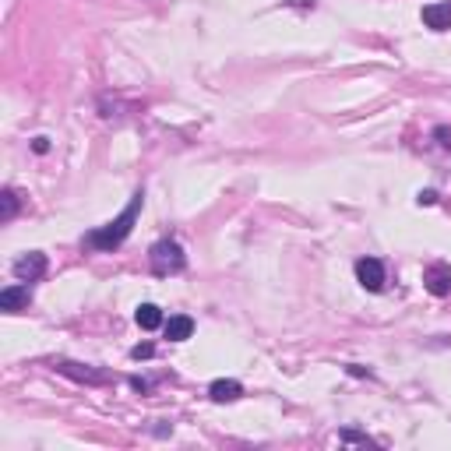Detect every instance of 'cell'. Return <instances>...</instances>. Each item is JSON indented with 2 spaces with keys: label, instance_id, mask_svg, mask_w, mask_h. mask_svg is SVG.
<instances>
[{
  "label": "cell",
  "instance_id": "obj_7",
  "mask_svg": "<svg viewBox=\"0 0 451 451\" xmlns=\"http://www.w3.org/2000/svg\"><path fill=\"white\" fill-rule=\"evenodd\" d=\"M28 300H32L28 282H25V286H7V289H0V310H7V314L25 310V307H28Z\"/></svg>",
  "mask_w": 451,
  "mask_h": 451
},
{
  "label": "cell",
  "instance_id": "obj_17",
  "mask_svg": "<svg viewBox=\"0 0 451 451\" xmlns=\"http://www.w3.org/2000/svg\"><path fill=\"white\" fill-rule=\"evenodd\" d=\"M438 138H441V145H445V148H451V131H445V127H438Z\"/></svg>",
  "mask_w": 451,
  "mask_h": 451
},
{
  "label": "cell",
  "instance_id": "obj_13",
  "mask_svg": "<svg viewBox=\"0 0 451 451\" xmlns=\"http://www.w3.org/2000/svg\"><path fill=\"white\" fill-rule=\"evenodd\" d=\"M131 357H134V360H152V357H156V346H148V342H145V346H134Z\"/></svg>",
  "mask_w": 451,
  "mask_h": 451
},
{
  "label": "cell",
  "instance_id": "obj_5",
  "mask_svg": "<svg viewBox=\"0 0 451 451\" xmlns=\"http://www.w3.org/2000/svg\"><path fill=\"white\" fill-rule=\"evenodd\" d=\"M11 271L18 275V282H36V278H43L46 275V254H39V251H32V254H25V258H18Z\"/></svg>",
  "mask_w": 451,
  "mask_h": 451
},
{
  "label": "cell",
  "instance_id": "obj_16",
  "mask_svg": "<svg viewBox=\"0 0 451 451\" xmlns=\"http://www.w3.org/2000/svg\"><path fill=\"white\" fill-rule=\"evenodd\" d=\"M131 384H134V391H148L152 388V381H141V377H134Z\"/></svg>",
  "mask_w": 451,
  "mask_h": 451
},
{
  "label": "cell",
  "instance_id": "obj_2",
  "mask_svg": "<svg viewBox=\"0 0 451 451\" xmlns=\"http://www.w3.org/2000/svg\"><path fill=\"white\" fill-rule=\"evenodd\" d=\"M148 265H152L156 275H177L187 265V254H183V247L177 240H159L148 251Z\"/></svg>",
  "mask_w": 451,
  "mask_h": 451
},
{
  "label": "cell",
  "instance_id": "obj_3",
  "mask_svg": "<svg viewBox=\"0 0 451 451\" xmlns=\"http://www.w3.org/2000/svg\"><path fill=\"white\" fill-rule=\"evenodd\" d=\"M357 278H360L363 289H370V293H381L384 289V265L377 261V258H360L357 261Z\"/></svg>",
  "mask_w": 451,
  "mask_h": 451
},
{
  "label": "cell",
  "instance_id": "obj_6",
  "mask_svg": "<svg viewBox=\"0 0 451 451\" xmlns=\"http://www.w3.org/2000/svg\"><path fill=\"white\" fill-rule=\"evenodd\" d=\"M57 370H60V374H67V377H75V381H85V384H102V381H109V374H102V370H92L89 363L57 360Z\"/></svg>",
  "mask_w": 451,
  "mask_h": 451
},
{
  "label": "cell",
  "instance_id": "obj_8",
  "mask_svg": "<svg viewBox=\"0 0 451 451\" xmlns=\"http://www.w3.org/2000/svg\"><path fill=\"white\" fill-rule=\"evenodd\" d=\"M423 25H427V28H434V32H445V28H451V0L427 4V7H423Z\"/></svg>",
  "mask_w": 451,
  "mask_h": 451
},
{
  "label": "cell",
  "instance_id": "obj_11",
  "mask_svg": "<svg viewBox=\"0 0 451 451\" xmlns=\"http://www.w3.org/2000/svg\"><path fill=\"white\" fill-rule=\"evenodd\" d=\"M190 335H194V321H190L187 314H177V317L166 321V339H170V342H183V339H190Z\"/></svg>",
  "mask_w": 451,
  "mask_h": 451
},
{
  "label": "cell",
  "instance_id": "obj_4",
  "mask_svg": "<svg viewBox=\"0 0 451 451\" xmlns=\"http://www.w3.org/2000/svg\"><path fill=\"white\" fill-rule=\"evenodd\" d=\"M423 286H427V293H434V296H448L451 293V268L445 261L427 265V268H423Z\"/></svg>",
  "mask_w": 451,
  "mask_h": 451
},
{
  "label": "cell",
  "instance_id": "obj_10",
  "mask_svg": "<svg viewBox=\"0 0 451 451\" xmlns=\"http://www.w3.org/2000/svg\"><path fill=\"white\" fill-rule=\"evenodd\" d=\"M134 321H138L141 332H156V328L163 325V310H159L156 303H141V307L134 310Z\"/></svg>",
  "mask_w": 451,
  "mask_h": 451
},
{
  "label": "cell",
  "instance_id": "obj_15",
  "mask_svg": "<svg viewBox=\"0 0 451 451\" xmlns=\"http://www.w3.org/2000/svg\"><path fill=\"white\" fill-rule=\"evenodd\" d=\"M438 201V190H420V205H434Z\"/></svg>",
  "mask_w": 451,
  "mask_h": 451
},
{
  "label": "cell",
  "instance_id": "obj_1",
  "mask_svg": "<svg viewBox=\"0 0 451 451\" xmlns=\"http://www.w3.org/2000/svg\"><path fill=\"white\" fill-rule=\"evenodd\" d=\"M141 201H145V194L138 190V194L131 197V205L120 212V219H113V222L102 226V229L85 233V247H92V251H116V247L131 237V229H134V222H138V212H141Z\"/></svg>",
  "mask_w": 451,
  "mask_h": 451
},
{
  "label": "cell",
  "instance_id": "obj_14",
  "mask_svg": "<svg viewBox=\"0 0 451 451\" xmlns=\"http://www.w3.org/2000/svg\"><path fill=\"white\" fill-rule=\"evenodd\" d=\"M32 148H36L39 156H46V152H50V138H36V141H32Z\"/></svg>",
  "mask_w": 451,
  "mask_h": 451
},
{
  "label": "cell",
  "instance_id": "obj_12",
  "mask_svg": "<svg viewBox=\"0 0 451 451\" xmlns=\"http://www.w3.org/2000/svg\"><path fill=\"white\" fill-rule=\"evenodd\" d=\"M0 205H4V208H0V219H4V222H11V219H14V212H18V194L7 187V190L0 194Z\"/></svg>",
  "mask_w": 451,
  "mask_h": 451
},
{
  "label": "cell",
  "instance_id": "obj_9",
  "mask_svg": "<svg viewBox=\"0 0 451 451\" xmlns=\"http://www.w3.org/2000/svg\"><path fill=\"white\" fill-rule=\"evenodd\" d=\"M208 395H212V402H237V398L244 395V384H240V381H226V377H219V381H212Z\"/></svg>",
  "mask_w": 451,
  "mask_h": 451
}]
</instances>
